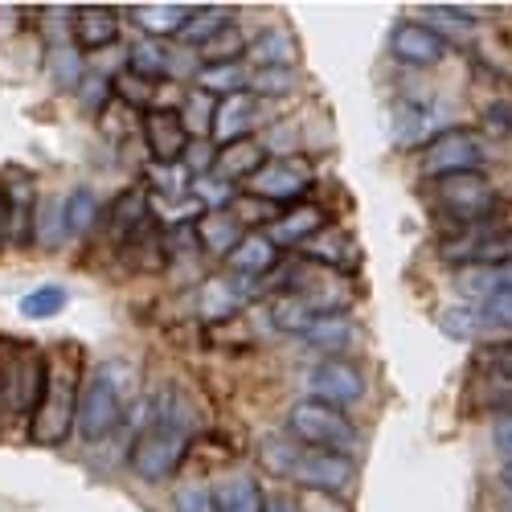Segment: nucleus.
<instances>
[{
    "mask_svg": "<svg viewBox=\"0 0 512 512\" xmlns=\"http://www.w3.org/2000/svg\"><path fill=\"white\" fill-rule=\"evenodd\" d=\"M111 95H115V82H107L103 74H87L78 82V103L87 111H107L111 107Z\"/></svg>",
    "mask_w": 512,
    "mask_h": 512,
    "instance_id": "obj_43",
    "label": "nucleus"
},
{
    "mask_svg": "<svg viewBox=\"0 0 512 512\" xmlns=\"http://www.w3.org/2000/svg\"><path fill=\"white\" fill-rule=\"evenodd\" d=\"M9 242V205H5V181H0V246Z\"/></svg>",
    "mask_w": 512,
    "mask_h": 512,
    "instance_id": "obj_49",
    "label": "nucleus"
},
{
    "mask_svg": "<svg viewBox=\"0 0 512 512\" xmlns=\"http://www.w3.org/2000/svg\"><path fill=\"white\" fill-rule=\"evenodd\" d=\"M78 398H82L78 365L50 361V390L33 414V443H41V447L66 443L70 431H78Z\"/></svg>",
    "mask_w": 512,
    "mask_h": 512,
    "instance_id": "obj_3",
    "label": "nucleus"
},
{
    "mask_svg": "<svg viewBox=\"0 0 512 512\" xmlns=\"http://www.w3.org/2000/svg\"><path fill=\"white\" fill-rule=\"evenodd\" d=\"M254 123H259V99L250 91L246 95H234V99H222L218 103V119H213V136L226 144H238V140H250Z\"/></svg>",
    "mask_w": 512,
    "mask_h": 512,
    "instance_id": "obj_18",
    "label": "nucleus"
},
{
    "mask_svg": "<svg viewBox=\"0 0 512 512\" xmlns=\"http://www.w3.org/2000/svg\"><path fill=\"white\" fill-rule=\"evenodd\" d=\"M107 222H111V230H115V238H136V234H144L148 226H152V205H148V189L140 185V189H123L115 201H111V209H107Z\"/></svg>",
    "mask_w": 512,
    "mask_h": 512,
    "instance_id": "obj_21",
    "label": "nucleus"
},
{
    "mask_svg": "<svg viewBox=\"0 0 512 512\" xmlns=\"http://www.w3.org/2000/svg\"><path fill=\"white\" fill-rule=\"evenodd\" d=\"M484 365H488V373L496 381H508V386H512V340H508V345H488L484 349Z\"/></svg>",
    "mask_w": 512,
    "mask_h": 512,
    "instance_id": "obj_46",
    "label": "nucleus"
},
{
    "mask_svg": "<svg viewBox=\"0 0 512 512\" xmlns=\"http://www.w3.org/2000/svg\"><path fill=\"white\" fill-rule=\"evenodd\" d=\"M480 312H484V324H488V328L512 332V287H504V291L492 295V300H484Z\"/></svg>",
    "mask_w": 512,
    "mask_h": 512,
    "instance_id": "obj_45",
    "label": "nucleus"
},
{
    "mask_svg": "<svg viewBox=\"0 0 512 512\" xmlns=\"http://www.w3.org/2000/svg\"><path fill=\"white\" fill-rule=\"evenodd\" d=\"M218 103H222V99H213V95H205V91H193V95L185 99L181 119H185V127H189V136H209V132H213Z\"/></svg>",
    "mask_w": 512,
    "mask_h": 512,
    "instance_id": "obj_35",
    "label": "nucleus"
},
{
    "mask_svg": "<svg viewBox=\"0 0 512 512\" xmlns=\"http://www.w3.org/2000/svg\"><path fill=\"white\" fill-rule=\"evenodd\" d=\"M0 181H5V205H9V242L29 246L33 242V213H37L33 177L21 173V168H13V173H5Z\"/></svg>",
    "mask_w": 512,
    "mask_h": 512,
    "instance_id": "obj_14",
    "label": "nucleus"
},
{
    "mask_svg": "<svg viewBox=\"0 0 512 512\" xmlns=\"http://www.w3.org/2000/svg\"><path fill=\"white\" fill-rule=\"evenodd\" d=\"M197 87L213 99H234L250 91V70L246 62H222V66H201L197 70Z\"/></svg>",
    "mask_w": 512,
    "mask_h": 512,
    "instance_id": "obj_27",
    "label": "nucleus"
},
{
    "mask_svg": "<svg viewBox=\"0 0 512 512\" xmlns=\"http://www.w3.org/2000/svg\"><path fill=\"white\" fill-rule=\"evenodd\" d=\"M152 189L164 193V197H185L193 193V173L189 164H152Z\"/></svg>",
    "mask_w": 512,
    "mask_h": 512,
    "instance_id": "obj_39",
    "label": "nucleus"
},
{
    "mask_svg": "<svg viewBox=\"0 0 512 512\" xmlns=\"http://www.w3.org/2000/svg\"><path fill=\"white\" fill-rule=\"evenodd\" d=\"M50 390V357H41L37 349H25L21 357L9 361V373H5V398L13 402L17 414H37L41 398Z\"/></svg>",
    "mask_w": 512,
    "mask_h": 512,
    "instance_id": "obj_10",
    "label": "nucleus"
},
{
    "mask_svg": "<svg viewBox=\"0 0 512 512\" xmlns=\"http://www.w3.org/2000/svg\"><path fill=\"white\" fill-rule=\"evenodd\" d=\"M213 500H218V512H263L267 508V496L259 488V480L238 472L230 480H222L213 488Z\"/></svg>",
    "mask_w": 512,
    "mask_h": 512,
    "instance_id": "obj_26",
    "label": "nucleus"
},
{
    "mask_svg": "<svg viewBox=\"0 0 512 512\" xmlns=\"http://www.w3.org/2000/svg\"><path fill=\"white\" fill-rule=\"evenodd\" d=\"M312 177L304 173L300 164L291 160H267L259 173L246 181V197H259L267 205H295L300 197H308Z\"/></svg>",
    "mask_w": 512,
    "mask_h": 512,
    "instance_id": "obj_12",
    "label": "nucleus"
},
{
    "mask_svg": "<svg viewBox=\"0 0 512 512\" xmlns=\"http://www.w3.org/2000/svg\"><path fill=\"white\" fill-rule=\"evenodd\" d=\"M246 46H250V41H242V29L230 21L218 37L205 41V46H201L197 54H201V62H205V66H222V62H242V58H246Z\"/></svg>",
    "mask_w": 512,
    "mask_h": 512,
    "instance_id": "obj_33",
    "label": "nucleus"
},
{
    "mask_svg": "<svg viewBox=\"0 0 512 512\" xmlns=\"http://www.w3.org/2000/svg\"><path fill=\"white\" fill-rule=\"evenodd\" d=\"M308 259L324 267H357V246L345 230H324L320 238L308 242Z\"/></svg>",
    "mask_w": 512,
    "mask_h": 512,
    "instance_id": "obj_29",
    "label": "nucleus"
},
{
    "mask_svg": "<svg viewBox=\"0 0 512 512\" xmlns=\"http://www.w3.org/2000/svg\"><path fill=\"white\" fill-rule=\"evenodd\" d=\"M246 300H250V279L218 275V279H205V283H201L197 312H201V320H205V324H222V320L238 316Z\"/></svg>",
    "mask_w": 512,
    "mask_h": 512,
    "instance_id": "obj_13",
    "label": "nucleus"
},
{
    "mask_svg": "<svg viewBox=\"0 0 512 512\" xmlns=\"http://www.w3.org/2000/svg\"><path fill=\"white\" fill-rule=\"evenodd\" d=\"M328 230V213L320 205H295L287 209L283 218L271 222V242L275 246H300V242H312Z\"/></svg>",
    "mask_w": 512,
    "mask_h": 512,
    "instance_id": "obj_17",
    "label": "nucleus"
},
{
    "mask_svg": "<svg viewBox=\"0 0 512 512\" xmlns=\"http://www.w3.org/2000/svg\"><path fill=\"white\" fill-rule=\"evenodd\" d=\"M263 164H267V152L259 140H238L218 152V164L213 168H218V177H226V181H250Z\"/></svg>",
    "mask_w": 512,
    "mask_h": 512,
    "instance_id": "obj_25",
    "label": "nucleus"
},
{
    "mask_svg": "<svg viewBox=\"0 0 512 512\" xmlns=\"http://www.w3.org/2000/svg\"><path fill=\"white\" fill-rule=\"evenodd\" d=\"M144 148H148L152 164H181L185 152L193 148V136H189L181 111L152 107L144 115Z\"/></svg>",
    "mask_w": 512,
    "mask_h": 512,
    "instance_id": "obj_11",
    "label": "nucleus"
},
{
    "mask_svg": "<svg viewBox=\"0 0 512 512\" xmlns=\"http://www.w3.org/2000/svg\"><path fill=\"white\" fill-rule=\"evenodd\" d=\"M500 484H504V492L512 496V463H504V467H500Z\"/></svg>",
    "mask_w": 512,
    "mask_h": 512,
    "instance_id": "obj_50",
    "label": "nucleus"
},
{
    "mask_svg": "<svg viewBox=\"0 0 512 512\" xmlns=\"http://www.w3.org/2000/svg\"><path fill=\"white\" fill-rule=\"evenodd\" d=\"M492 447L504 463H512V414H500L492 426Z\"/></svg>",
    "mask_w": 512,
    "mask_h": 512,
    "instance_id": "obj_47",
    "label": "nucleus"
},
{
    "mask_svg": "<svg viewBox=\"0 0 512 512\" xmlns=\"http://www.w3.org/2000/svg\"><path fill=\"white\" fill-rule=\"evenodd\" d=\"M189 447H193V414L185 410V402L173 390L156 394L148 426L132 443V472L148 484H164L177 476Z\"/></svg>",
    "mask_w": 512,
    "mask_h": 512,
    "instance_id": "obj_1",
    "label": "nucleus"
},
{
    "mask_svg": "<svg viewBox=\"0 0 512 512\" xmlns=\"http://www.w3.org/2000/svg\"><path fill=\"white\" fill-rule=\"evenodd\" d=\"M99 213H103V205H99V197L91 193V189H74L66 201H62V218H66V234H74V238H82V234H91L95 226H99Z\"/></svg>",
    "mask_w": 512,
    "mask_h": 512,
    "instance_id": "obj_31",
    "label": "nucleus"
},
{
    "mask_svg": "<svg viewBox=\"0 0 512 512\" xmlns=\"http://www.w3.org/2000/svg\"><path fill=\"white\" fill-rule=\"evenodd\" d=\"M193 9H197V5H136L132 17H136V25L144 29V37L168 41V37H181V33H185Z\"/></svg>",
    "mask_w": 512,
    "mask_h": 512,
    "instance_id": "obj_23",
    "label": "nucleus"
},
{
    "mask_svg": "<svg viewBox=\"0 0 512 512\" xmlns=\"http://www.w3.org/2000/svg\"><path fill=\"white\" fill-rule=\"evenodd\" d=\"M295 58H300V46L287 29H263L246 46V62L254 70H295Z\"/></svg>",
    "mask_w": 512,
    "mask_h": 512,
    "instance_id": "obj_20",
    "label": "nucleus"
},
{
    "mask_svg": "<svg viewBox=\"0 0 512 512\" xmlns=\"http://www.w3.org/2000/svg\"><path fill=\"white\" fill-rule=\"evenodd\" d=\"M275 263H279V246L271 242V234H246L238 246H234V254L226 259V267L238 275V279H263L267 271H275Z\"/></svg>",
    "mask_w": 512,
    "mask_h": 512,
    "instance_id": "obj_19",
    "label": "nucleus"
},
{
    "mask_svg": "<svg viewBox=\"0 0 512 512\" xmlns=\"http://www.w3.org/2000/svg\"><path fill=\"white\" fill-rule=\"evenodd\" d=\"M504 512H512V500H508V508H504Z\"/></svg>",
    "mask_w": 512,
    "mask_h": 512,
    "instance_id": "obj_51",
    "label": "nucleus"
},
{
    "mask_svg": "<svg viewBox=\"0 0 512 512\" xmlns=\"http://www.w3.org/2000/svg\"><path fill=\"white\" fill-rule=\"evenodd\" d=\"M132 74L156 82L164 74H173V50H168V41H156V37H140L132 46Z\"/></svg>",
    "mask_w": 512,
    "mask_h": 512,
    "instance_id": "obj_30",
    "label": "nucleus"
},
{
    "mask_svg": "<svg viewBox=\"0 0 512 512\" xmlns=\"http://www.w3.org/2000/svg\"><path fill=\"white\" fill-rule=\"evenodd\" d=\"M439 324H443V332L455 336V340H476L480 328H488L480 308H447V312L439 316Z\"/></svg>",
    "mask_w": 512,
    "mask_h": 512,
    "instance_id": "obj_40",
    "label": "nucleus"
},
{
    "mask_svg": "<svg viewBox=\"0 0 512 512\" xmlns=\"http://www.w3.org/2000/svg\"><path fill=\"white\" fill-rule=\"evenodd\" d=\"M62 308H66V291L58 283H41L21 300V316H29V320H50Z\"/></svg>",
    "mask_w": 512,
    "mask_h": 512,
    "instance_id": "obj_34",
    "label": "nucleus"
},
{
    "mask_svg": "<svg viewBox=\"0 0 512 512\" xmlns=\"http://www.w3.org/2000/svg\"><path fill=\"white\" fill-rule=\"evenodd\" d=\"M119 37V13L103 5H82L70 13V46L74 50H103Z\"/></svg>",
    "mask_w": 512,
    "mask_h": 512,
    "instance_id": "obj_15",
    "label": "nucleus"
},
{
    "mask_svg": "<svg viewBox=\"0 0 512 512\" xmlns=\"http://www.w3.org/2000/svg\"><path fill=\"white\" fill-rule=\"evenodd\" d=\"M316 316H328V312H320V304L308 300V295H279V300L271 304V320H275L279 332H300L304 336L316 324Z\"/></svg>",
    "mask_w": 512,
    "mask_h": 512,
    "instance_id": "obj_28",
    "label": "nucleus"
},
{
    "mask_svg": "<svg viewBox=\"0 0 512 512\" xmlns=\"http://www.w3.org/2000/svg\"><path fill=\"white\" fill-rule=\"evenodd\" d=\"M287 480H295L308 492H320V496H336V492H345L357 480V459L353 455H336V451L304 447Z\"/></svg>",
    "mask_w": 512,
    "mask_h": 512,
    "instance_id": "obj_7",
    "label": "nucleus"
},
{
    "mask_svg": "<svg viewBox=\"0 0 512 512\" xmlns=\"http://www.w3.org/2000/svg\"><path fill=\"white\" fill-rule=\"evenodd\" d=\"M193 197L209 209V213H226L230 205H234V197H242L226 177H193Z\"/></svg>",
    "mask_w": 512,
    "mask_h": 512,
    "instance_id": "obj_36",
    "label": "nucleus"
},
{
    "mask_svg": "<svg viewBox=\"0 0 512 512\" xmlns=\"http://www.w3.org/2000/svg\"><path fill=\"white\" fill-rule=\"evenodd\" d=\"M287 431L300 447H316V451H336V455H357L361 435L357 426L345 418V410L324 406L316 398L295 402L287 414Z\"/></svg>",
    "mask_w": 512,
    "mask_h": 512,
    "instance_id": "obj_2",
    "label": "nucleus"
},
{
    "mask_svg": "<svg viewBox=\"0 0 512 512\" xmlns=\"http://www.w3.org/2000/svg\"><path fill=\"white\" fill-rule=\"evenodd\" d=\"M50 70H54V78H58L62 91H70V87L78 91V82L87 78V74H82V58H78L74 46H58V50L50 54Z\"/></svg>",
    "mask_w": 512,
    "mask_h": 512,
    "instance_id": "obj_41",
    "label": "nucleus"
},
{
    "mask_svg": "<svg viewBox=\"0 0 512 512\" xmlns=\"http://www.w3.org/2000/svg\"><path fill=\"white\" fill-rule=\"evenodd\" d=\"M308 398L324 402V406H336V410H345L353 402L365 398V373L357 361L349 357H328L320 361L312 373H308Z\"/></svg>",
    "mask_w": 512,
    "mask_h": 512,
    "instance_id": "obj_8",
    "label": "nucleus"
},
{
    "mask_svg": "<svg viewBox=\"0 0 512 512\" xmlns=\"http://www.w3.org/2000/svg\"><path fill=\"white\" fill-rule=\"evenodd\" d=\"M230 21H234V17H230V9H218V5H209V9H193V17H189V25H185L181 41H185V46H193V50H201L205 41H213V37H218Z\"/></svg>",
    "mask_w": 512,
    "mask_h": 512,
    "instance_id": "obj_32",
    "label": "nucleus"
},
{
    "mask_svg": "<svg viewBox=\"0 0 512 512\" xmlns=\"http://www.w3.org/2000/svg\"><path fill=\"white\" fill-rule=\"evenodd\" d=\"M300 74L295 70H250V95L254 99H279V95H291Z\"/></svg>",
    "mask_w": 512,
    "mask_h": 512,
    "instance_id": "obj_37",
    "label": "nucleus"
},
{
    "mask_svg": "<svg viewBox=\"0 0 512 512\" xmlns=\"http://www.w3.org/2000/svg\"><path fill=\"white\" fill-rule=\"evenodd\" d=\"M123 422V394L115 386V377L107 369H95L82 381V398H78V435L82 439H107L115 426Z\"/></svg>",
    "mask_w": 512,
    "mask_h": 512,
    "instance_id": "obj_6",
    "label": "nucleus"
},
{
    "mask_svg": "<svg viewBox=\"0 0 512 512\" xmlns=\"http://www.w3.org/2000/svg\"><path fill=\"white\" fill-rule=\"evenodd\" d=\"M115 95H119V103L127 107V111H152V95H156V82H148V78H136L132 70L127 74H119L115 78Z\"/></svg>",
    "mask_w": 512,
    "mask_h": 512,
    "instance_id": "obj_38",
    "label": "nucleus"
},
{
    "mask_svg": "<svg viewBox=\"0 0 512 512\" xmlns=\"http://www.w3.org/2000/svg\"><path fill=\"white\" fill-rule=\"evenodd\" d=\"M263 512H304V508H300V504H295L291 496H271Z\"/></svg>",
    "mask_w": 512,
    "mask_h": 512,
    "instance_id": "obj_48",
    "label": "nucleus"
},
{
    "mask_svg": "<svg viewBox=\"0 0 512 512\" xmlns=\"http://www.w3.org/2000/svg\"><path fill=\"white\" fill-rule=\"evenodd\" d=\"M304 340L312 349H320V353L340 357L349 345H357V324L345 312H328V316H316V324L304 332Z\"/></svg>",
    "mask_w": 512,
    "mask_h": 512,
    "instance_id": "obj_24",
    "label": "nucleus"
},
{
    "mask_svg": "<svg viewBox=\"0 0 512 512\" xmlns=\"http://www.w3.org/2000/svg\"><path fill=\"white\" fill-rule=\"evenodd\" d=\"M488 160L484 140L472 132V127H447V132L422 148V177L426 181H447V177H463V173H480Z\"/></svg>",
    "mask_w": 512,
    "mask_h": 512,
    "instance_id": "obj_4",
    "label": "nucleus"
},
{
    "mask_svg": "<svg viewBox=\"0 0 512 512\" xmlns=\"http://www.w3.org/2000/svg\"><path fill=\"white\" fill-rule=\"evenodd\" d=\"M394 140L402 148H418V144H435L447 127H443V107L439 103H406L398 107V119H394Z\"/></svg>",
    "mask_w": 512,
    "mask_h": 512,
    "instance_id": "obj_16",
    "label": "nucleus"
},
{
    "mask_svg": "<svg viewBox=\"0 0 512 512\" xmlns=\"http://www.w3.org/2000/svg\"><path fill=\"white\" fill-rule=\"evenodd\" d=\"M173 508L177 512H218V500H213L209 484H185L173 492Z\"/></svg>",
    "mask_w": 512,
    "mask_h": 512,
    "instance_id": "obj_44",
    "label": "nucleus"
},
{
    "mask_svg": "<svg viewBox=\"0 0 512 512\" xmlns=\"http://www.w3.org/2000/svg\"><path fill=\"white\" fill-rule=\"evenodd\" d=\"M246 234H250V230L242 226V218H234L230 209H226V213H205V218L197 222V242H201V250L218 254V259H230L234 246H238Z\"/></svg>",
    "mask_w": 512,
    "mask_h": 512,
    "instance_id": "obj_22",
    "label": "nucleus"
},
{
    "mask_svg": "<svg viewBox=\"0 0 512 512\" xmlns=\"http://www.w3.org/2000/svg\"><path fill=\"white\" fill-rule=\"evenodd\" d=\"M300 443H291V439H271V443H263V467H271L275 476H291V467H295V459H300Z\"/></svg>",
    "mask_w": 512,
    "mask_h": 512,
    "instance_id": "obj_42",
    "label": "nucleus"
},
{
    "mask_svg": "<svg viewBox=\"0 0 512 512\" xmlns=\"http://www.w3.org/2000/svg\"><path fill=\"white\" fill-rule=\"evenodd\" d=\"M447 37L435 29V25H426V21H398L394 33H390V54L410 66V70H435L447 62Z\"/></svg>",
    "mask_w": 512,
    "mask_h": 512,
    "instance_id": "obj_9",
    "label": "nucleus"
},
{
    "mask_svg": "<svg viewBox=\"0 0 512 512\" xmlns=\"http://www.w3.org/2000/svg\"><path fill=\"white\" fill-rule=\"evenodd\" d=\"M435 201L447 218H455V230H472L496 218V189L484 173H463V177H447L435 181Z\"/></svg>",
    "mask_w": 512,
    "mask_h": 512,
    "instance_id": "obj_5",
    "label": "nucleus"
}]
</instances>
